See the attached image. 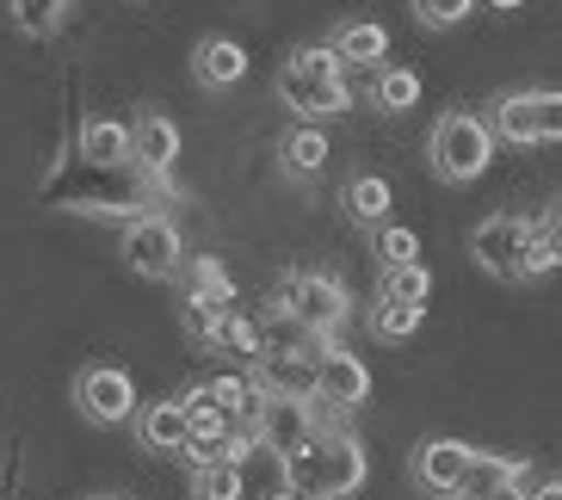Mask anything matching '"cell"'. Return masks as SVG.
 <instances>
[{"instance_id": "1", "label": "cell", "mask_w": 562, "mask_h": 500, "mask_svg": "<svg viewBox=\"0 0 562 500\" xmlns=\"http://www.w3.org/2000/svg\"><path fill=\"white\" fill-rule=\"evenodd\" d=\"M284 482L297 488L303 500H347L364 488V445L347 427H328L315 433L303 451L284 457Z\"/></svg>"}, {"instance_id": "2", "label": "cell", "mask_w": 562, "mask_h": 500, "mask_svg": "<svg viewBox=\"0 0 562 500\" xmlns=\"http://www.w3.org/2000/svg\"><path fill=\"white\" fill-rule=\"evenodd\" d=\"M279 100L284 112H297L303 124L315 117H340L352 105V87H347V63L334 56V44H297L279 68Z\"/></svg>"}, {"instance_id": "3", "label": "cell", "mask_w": 562, "mask_h": 500, "mask_svg": "<svg viewBox=\"0 0 562 500\" xmlns=\"http://www.w3.org/2000/svg\"><path fill=\"white\" fill-rule=\"evenodd\" d=\"M495 124L482 112H463V105H451V112L432 117V136H427V161L432 173L446 185H470L488 173V161H495Z\"/></svg>"}, {"instance_id": "4", "label": "cell", "mask_w": 562, "mask_h": 500, "mask_svg": "<svg viewBox=\"0 0 562 500\" xmlns=\"http://www.w3.org/2000/svg\"><path fill=\"white\" fill-rule=\"evenodd\" d=\"M279 316L297 321L310 340H334V333L352 321V297L347 284L334 279V272H284L279 279Z\"/></svg>"}, {"instance_id": "5", "label": "cell", "mask_w": 562, "mask_h": 500, "mask_svg": "<svg viewBox=\"0 0 562 500\" xmlns=\"http://www.w3.org/2000/svg\"><path fill=\"white\" fill-rule=\"evenodd\" d=\"M117 253H124V266H131L136 279H180V272H186L180 223L167 217V211H143V217L124 223Z\"/></svg>"}, {"instance_id": "6", "label": "cell", "mask_w": 562, "mask_h": 500, "mask_svg": "<svg viewBox=\"0 0 562 500\" xmlns=\"http://www.w3.org/2000/svg\"><path fill=\"white\" fill-rule=\"evenodd\" d=\"M531 235H538V217H519V211H495V217H482L470 229V253H476V266L488 279H507L519 284V260H526Z\"/></svg>"}, {"instance_id": "7", "label": "cell", "mask_w": 562, "mask_h": 500, "mask_svg": "<svg viewBox=\"0 0 562 500\" xmlns=\"http://www.w3.org/2000/svg\"><path fill=\"white\" fill-rule=\"evenodd\" d=\"M328 340H303V346H266L254 359V389L272 401H315V352Z\"/></svg>"}, {"instance_id": "8", "label": "cell", "mask_w": 562, "mask_h": 500, "mask_svg": "<svg viewBox=\"0 0 562 500\" xmlns=\"http://www.w3.org/2000/svg\"><path fill=\"white\" fill-rule=\"evenodd\" d=\"M75 408H81L93 427H124V420H136V384L124 365H87L81 377H75Z\"/></svg>"}, {"instance_id": "9", "label": "cell", "mask_w": 562, "mask_h": 500, "mask_svg": "<svg viewBox=\"0 0 562 500\" xmlns=\"http://www.w3.org/2000/svg\"><path fill=\"white\" fill-rule=\"evenodd\" d=\"M470 457H476V445H463V439H420V445L408 451V476H414L420 495L451 500V495H463Z\"/></svg>"}, {"instance_id": "10", "label": "cell", "mask_w": 562, "mask_h": 500, "mask_svg": "<svg viewBox=\"0 0 562 500\" xmlns=\"http://www.w3.org/2000/svg\"><path fill=\"white\" fill-rule=\"evenodd\" d=\"M173 161H180V124H173L167 112H136V124H131V167L155 185V192H167Z\"/></svg>"}, {"instance_id": "11", "label": "cell", "mask_w": 562, "mask_h": 500, "mask_svg": "<svg viewBox=\"0 0 562 500\" xmlns=\"http://www.w3.org/2000/svg\"><path fill=\"white\" fill-rule=\"evenodd\" d=\"M315 396L328 401V408H340V414H352V408H364L371 401V371H364V359H352L347 346H322L315 352Z\"/></svg>"}, {"instance_id": "12", "label": "cell", "mask_w": 562, "mask_h": 500, "mask_svg": "<svg viewBox=\"0 0 562 500\" xmlns=\"http://www.w3.org/2000/svg\"><path fill=\"white\" fill-rule=\"evenodd\" d=\"M328 155H334V143H328V130L322 124H291V130L279 136V173L291 185H315L322 173H328Z\"/></svg>"}, {"instance_id": "13", "label": "cell", "mask_w": 562, "mask_h": 500, "mask_svg": "<svg viewBox=\"0 0 562 500\" xmlns=\"http://www.w3.org/2000/svg\"><path fill=\"white\" fill-rule=\"evenodd\" d=\"M131 427H136V445L161 451V457H180L186 439H192V414H186L180 396H173V401H143Z\"/></svg>"}, {"instance_id": "14", "label": "cell", "mask_w": 562, "mask_h": 500, "mask_svg": "<svg viewBox=\"0 0 562 500\" xmlns=\"http://www.w3.org/2000/svg\"><path fill=\"white\" fill-rule=\"evenodd\" d=\"M192 81L211 87V93H229L235 81H248V50L235 37H199L192 50Z\"/></svg>"}, {"instance_id": "15", "label": "cell", "mask_w": 562, "mask_h": 500, "mask_svg": "<svg viewBox=\"0 0 562 500\" xmlns=\"http://www.w3.org/2000/svg\"><path fill=\"white\" fill-rule=\"evenodd\" d=\"M340 211H347V223H359V229H383L390 211H396V192H390L383 173H347V185H340Z\"/></svg>"}, {"instance_id": "16", "label": "cell", "mask_w": 562, "mask_h": 500, "mask_svg": "<svg viewBox=\"0 0 562 500\" xmlns=\"http://www.w3.org/2000/svg\"><path fill=\"white\" fill-rule=\"evenodd\" d=\"M488 124H495L501 143H519V149H531V143H538V87H507V93H495V105H488Z\"/></svg>"}, {"instance_id": "17", "label": "cell", "mask_w": 562, "mask_h": 500, "mask_svg": "<svg viewBox=\"0 0 562 500\" xmlns=\"http://www.w3.org/2000/svg\"><path fill=\"white\" fill-rule=\"evenodd\" d=\"M328 44L347 68H383V56H390V32H383L378 19H340Z\"/></svg>"}, {"instance_id": "18", "label": "cell", "mask_w": 562, "mask_h": 500, "mask_svg": "<svg viewBox=\"0 0 562 500\" xmlns=\"http://www.w3.org/2000/svg\"><path fill=\"white\" fill-rule=\"evenodd\" d=\"M75 155L87 167H131V124L117 117H87L81 136H75Z\"/></svg>"}, {"instance_id": "19", "label": "cell", "mask_w": 562, "mask_h": 500, "mask_svg": "<svg viewBox=\"0 0 562 500\" xmlns=\"http://www.w3.org/2000/svg\"><path fill=\"white\" fill-rule=\"evenodd\" d=\"M204 352H223V359H260L266 352V333L254 328L241 309H229V316H216V328H211V340H204Z\"/></svg>"}, {"instance_id": "20", "label": "cell", "mask_w": 562, "mask_h": 500, "mask_svg": "<svg viewBox=\"0 0 562 500\" xmlns=\"http://www.w3.org/2000/svg\"><path fill=\"white\" fill-rule=\"evenodd\" d=\"M186 297H204V303H216L223 316L235 309V279L223 272V260H186Z\"/></svg>"}, {"instance_id": "21", "label": "cell", "mask_w": 562, "mask_h": 500, "mask_svg": "<svg viewBox=\"0 0 562 500\" xmlns=\"http://www.w3.org/2000/svg\"><path fill=\"white\" fill-rule=\"evenodd\" d=\"M378 297L383 303H420V309H427L432 272L420 266V260H408V266H378Z\"/></svg>"}, {"instance_id": "22", "label": "cell", "mask_w": 562, "mask_h": 500, "mask_svg": "<svg viewBox=\"0 0 562 500\" xmlns=\"http://www.w3.org/2000/svg\"><path fill=\"white\" fill-rule=\"evenodd\" d=\"M371 105L390 112V117H402L408 105H420V75H414V68H390V63H383L378 81H371Z\"/></svg>"}, {"instance_id": "23", "label": "cell", "mask_w": 562, "mask_h": 500, "mask_svg": "<svg viewBox=\"0 0 562 500\" xmlns=\"http://www.w3.org/2000/svg\"><path fill=\"white\" fill-rule=\"evenodd\" d=\"M68 7H75V0H7V19H13L25 37H56L68 25Z\"/></svg>"}, {"instance_id": "24", "label": "cell", "mask_w": 562, "mask_h": 500, "mask_svg": "<svg viewBox=\"0 0 562 500\" xmlns=\"http://www.w3.org/2000/svg\"><path fill=\"white\" fill-rule=\"evenodd\" d=\"M513 482V457H495V451H476L470 457V476H463V495L470 500H501Z\"/></svg>"}, {"instance_id": "25", "label": "cell", "mask_w": 562, "mask_h": 500, "mask_svg": "<svg viewBox=\"0 0 562 500\" xmlns=\"http://www.w3.org/2000/svg\"><path fill=\"white\" fill-rule=\"evenodd\" d=\"M420 321H427L420 303H383L378 297V309H371V333H378V340H414Z\"/></svg>"}, {"instance_id": "26", "label": "cell", "mask_w": 562, "mask_h": 500, "mask_svg": "<svg viewBox=\"0 0 562 500\" xmlns=\"http://www.w3.org/2000/svg\"><path fill=\"white\" fill-rule=\"evenodd\" d=\"M371 253H378V266H408V260H420V235L383 223V229H371Z\"/></svg>"}, {"instance_id": "27", "label": "cell", "mask_w": 562, "mask_h": 500, "mask_svg": "<svg viewBox=\"0 0 562 500\" xmlns=\"http://www.w3.org/2000/svg\"><path fill=\"white\" fill-rule=\"evenodd\" d=\"M192 500H241V464L192 469Z\"/></svg>"}, {"instance_id": "28", "label": "cell", "mask_w": 562, "mask_h": 500, "mask_svg": "<svg viewBox=\"0 0 562 500\" xmlns=\"http://www.w3.org/2000/svg\"><path fill=\"white\" fill-rule=\"evenodd\" d=\"M414 19L427 25V32H458L463 19L476 13V0H408Z\"/></svg>"}, {"instance_id": "29", "label": "cell", "mask_w": 562, "mask_h": 500, "mask_svg": "<svg viewBox=\"0 0 562 500\" xmlns=\"http://www.w3.org/2000/svg\"><path fill=\"white\" fill-rule=\"evenodd\" d=\"M216 316H223V309H216V303H204V297H186V303H180L186 340H192V346H204V340H211V328H216Z\"/></svg>"}, {"instance_id": "30", "label": "cell", "mask_w": 562, "mask_h": 500, "mask_svg": "<svg viewBox=\"0 0 562 500\" xmlns=\"http://www.w3.org/2000/svg\"><path fill=\"white\" fill-rule=\"evenodd\" d=\"M557 266H562V253L550 248L544 229H538V235H531V248H526V260H519V284H526V279H544V272H557Z\"/></svg>"}, {"instance_id": "31", "label": "cell", "mask_w": 562, "mask_h": 500, "mask_svg": "<svg viewBox=\"0 0 562 500\" xmlns=\"http://www.w3.org/2000/svg\"><path fill=\"white\" fill-rule=\"evenodd\" d=\"M538 143H562V93L538 87Z\"/></svg>"}, {"instance_id": "32", "label": "cell", "mask_w": 562, "mask_h": 500, "mask_svg": "<svg viewBox=\"0 0 562 500\" xmlns=\"http://www.w3.org/2000/svg\"><path fill=\"white\" fill-rule=\"evenodd\" d=\"M538 229H544V241H550V248L562 253V204H557V211H550V217H538Z\"/></svg>"}, {"instance_id": "33", "label": "cell", "mask_w": 562, "mask_h": 500, "mask_svg": "<svg viewBox=\"0 0 562 500\" xmlns=\"http://www.w3.org/2000/svg\"><path fill=\"white\" fill-rule=\"evenodd\" d=\"M531 500H562V476H557V482H538V488H531Z\"/></svg>"}, {"instance_id": "34", "label": "cell", "mask_w": 562, "mask_h": 500, "mask_svg": "<svg viewBox=\"0 0 562 500\" xmlns=\"http://www.w3.org/2000/svg\"><path fill=\"white\" fill-rule=\"evenodd\" d=\"M482 7H495V13H513V7H531V0H482Z\"/></svg>"}, {"instance_id": "35", "label": "cell", "mask_w": 562, "mask_h": 500, "mask_svg": "<svg viewBox=\"0 0 562 500\" xmlns=\"http://www.w3.org/2000/svg\"><path fill=\"white\" fill-rule=\"evenodd\" d=\"M266 500H303V495H297V488H291V482H279V488H272V495H266Z\"/></svg>"}, {"instance_id": "36", "label": "cell", "mask_w": 562, "mask_h": 500, "mask_svg": "<svg viewBox=\"0 0 562 500\" xmlns=\"http://www.w3.org/2000/svg\"><path fill=\"white\" fill-rule=\"evenodd\" d=\"M93 500H124V495H93Z\"/></svg>"}, {"instance_id": "37", "label": "cell", "mask_w": 562, "mask_h": 500, "mask_svg": "<svg viewBox=\"0 0 562 500\" xmlns=\"http://www.w3.org/2000/svg\"><path fill=\"white\" fill-rule=\"evenodd\" d=\"M451 500H470V495H451Z\"/></svg>"}]
</instances>
